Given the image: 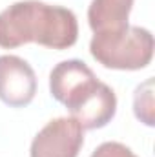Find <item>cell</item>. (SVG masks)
Here are the masks:
<instances>
[{
	"mask_svg": "<svg viewBox=\"0 0 155 157\" xmlns=\"http://www.w3.org/2000/svg\"><path fill=\"white\" fill-rule=\"evenodd\" d=\"M78 39V22L71 9L40 0H20L0 11V48L15 49L40 44L68 49Z\"/></svg>",
	"mask_w": 155,
	"mask_h": 157,
	"instance_id": "1",
	"label": "cell"
},
{
	"mask_svg": "<svg viewBox=\"0 0 155 157\" xmlns=\"http://www.w3.org/2000/svg\"><path fill=\"white\" fill-rule=\"evenodd\" d=\"M153 35L141 26H128L120 31L93 33L91 57L108 70L135 71L146 68L153 59Z\"/></svg>",
	"mask_w": 155,
	"mask_h": 157,
	"instance_id": "2",
	"label": "cell"
},
{
	"mask_svg": "<svg viewBox=\"0 0 155 157\" xmlns=\"http://www.w3.org/2000/svg\"><path fill=\"white\" fill-rule=\"evenodd\" d=\"M70 117L75 119L84 130L104 128L117 113V95L115 91L97 75L84 80L77 86L62 102Z\"/></svg>",
	"mask_w": 155,
	"mask_h": 157,
	"instance_id": "3",
	"label": "cell"
},
{
	"mask_svg": "<svg viewBox=\"0 0 155 157\" xmlns=\"http://www.w3.org/2000/svg\"><path fill=\"white\" fill-rule=\"evenodd\" d=\"M84 128L71 117L51 119L31 141L29 157H78Z\"/></svg>",
	"mask_w": 155,
	"mask_h": 157,
	"instance_id": "4",
	"label": "cell"
},
{
	"mask_svg": "<svg viewBox=\"0 0 155 157\" xmlns=\"http://www.w3.org/2000/svg\"><path fill=\"white\" fill-rule=\"evenodd\" d=\"M37 75L28 60L17 55H0V101L11 108L28 106L37 93Z\"/></svg>",
	"mask_w": 155,
	"mask_h": 157,
	"instance_id": "5",
	"label": "cell"
},
{
	"mask_svg": "<svg viewBox=\"0 0 155 157\" xmlns=\"http://www.w3.org/2000/svg\"><path fill=\"white\" fill-rule=\"evenodd\" d=\"M133 0H91L88 7V24L93 33L120 31L130 26L128 18Z\"/></svg>",
	"mask_w": 155,
	"mask_h": 157,
	"instance_id": "6",
	"label": "cell"
},
{
	"mask_svg": "<svg viewBox=\"0 0 155 157\" xmlns=\"http://www.w3.org/2000/svg\"><path fill=\"white\" fill-rule=\"evenodd\" d=\"M93 70L78 59H70V60H62L59 62L51 73H49V91L51 97L57 102H64V99L77 88L84 80L93 77Z\"/></svg>",
	"mask_w": 155,
	"mask_h": 157,
	"instance_id": "7",
	"label": "cell"
},
{
	"mask_svg": "<svg viewBox=\"0 0 155 157\" xmlns=\"http://www.w3.org/2000/svg\"><path fill=\"white\" fill-rule=\"evenodd\" d=\"M133 113L146 126H153V78H146L135 88L133 95Z\"/></svg>",
	"mask_w": 155,
	"mask_h": 157,
	"instance_id": "8",
	"label": "cell"
},
{
	"mask_svg": "<svg viewBox=\"0 0 155 157\" xmlns=\"http://www.w3.org/2000/svg\"><path fill=\"white\" fill-rule=\"evenodd\" d=\"M89 157H137L126 144L117 141H106L99 144Z\"/></svg>",
	"mask_w": 155,
	"mask_h": 157,
	"instance_id": "9",
	"label": "cell"
}]
</instances>
